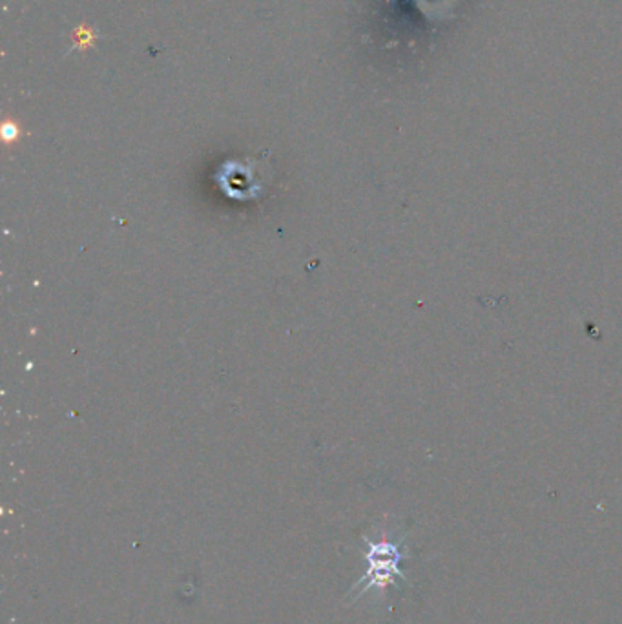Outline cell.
Wrapping results in <instances>:
<instances>
[{
    "label": "cell",
    "instance_id": "obj_2",
    "mask_svg": "<svg viewBox=\"0 0 622 624\" xmlns=\"http://www.w3.org/2000/svg\"><path fill=\"white\" fill-rule=\"evenodd\" d=\"M93 40H96V35H93V31H91L90 28L81 26L77 31H75V42H77L75 46H79V48L86 50L88 46L93 44Z\"/></svg>",
    "mask_w": 622,
    "mask_h": 624
},
{
    "label": "cell",
    "instance_id": "obj_1",
    "mask_svg": "<svg viewBox=\"0 0 622 624\" xmlns=\"http://www.w3.org/2000/svg\"><path fill=\"white\" fill-rule=\"evenodd\" d=\"M402 538L393 541L391 537H378L376 541L367 538V572L356 582L352 588V594H356V599L369 591L371 588H384L387 584H393L394 579H403L402 568L400 564L403 560L402 550Z\"/></svg>",
    "mask_w": 622,
    "mask_h": 624
}]
</instances>
